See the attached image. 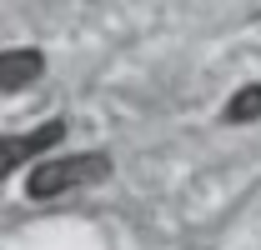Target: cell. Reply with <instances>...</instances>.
<instances>
[{"instance_id":"1","label":"cell","mask_w":261,"mask_h":250,"mask_svg":"<svg viewBox=\"0 0 261 250\" xmlns=\"http://www.w3.org/2000/svg\"><path fill=\"white\" fill-rule=\"evenodd\" d=\"M111 175V155L100 150H86V155H65V160H45L25 175V195L31 200H56L65 190H81V185H96Z\"/></svg>"},{"instance_id":"2","label":"cell","mask_w":261,"mask_h":250,"mask_svg":"<svg viewBox=\"0 0 261 250\" xmlns=\"http://www.w3.org/2000/svg\"><path fill=\"white\" fill-rule=\"evenodd\" d=\"M61 135H65V120H45L40 130H31V135H0V180H5L10 170H20L25 160H35L40 150H50Z\"/></svg>"},{"instance_id":"3","label":"cell","mask_w":261,"mask_h":250,"mask_svg":"<svg viewBox=\"0 0 261 250\" xmlns=\"http://www.w3.org/2000/svg\"><path fill=\"white\" fill-rule=\"evenodd\" d=\"M45 75V55L31 50V45H15V50H0V95L25 90L31 80Z\"/></svg>"},{"instance_id":"4","label":"cell","mask_w":261,"mask_h":250,"mask_svg":"<svg viewBox=\"0 0 261 250\" xmlns=\"http://www.w3.org/2000/svg\"><path fill=\"white\" fill-rule=\"evenodd\" d=\"M221 120H226V125H251V120H261V85H241V90L226 100Z\"/></svg>"}]
</instances>
